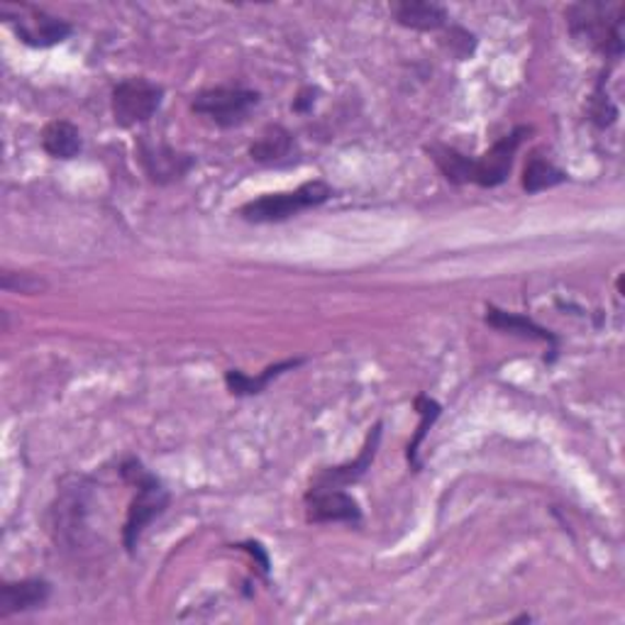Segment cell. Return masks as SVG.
Segmentation results:
<instances>
[{
  "label": "cell",
  "instance_id": "cb8c5ba5",
  "mask_svg": "<svg viewBox=\"0 0 625 625\" xmlns=\"http://www.w3.org/2000/svg\"><path fill=\"white\" fill-rule=\"evenodd\" d=\"M315 91L313 89H303L299 95H296V101H293V111L296 113H309L313 108V103H315Z\"/></svg>",
  "mask_w": 625,
  "mask_h": 625
},
{
  "label": "cell",
  "instance_id": "8992f818",
  "mask_svg": "<svg viewBox=\"0 0 625 625\" xmlns=\"http://www.w3.org/2000/svg\"><path fill=\"white\" fill-rule=\"evenodd\" d=\"M259 103V93L240 86L206 89L194 95L190 111L213 120L218 127H235L247 120L250 111Z\"/></svg>",
  "mask_w": 625,
  "mask_h": 625
},
{
  "label": "cell",
  "instance_id": "ffe728a7",
  "mask_svg": "<svg viewBox=\"0 0 625 625\" xmlns=\"http://www.w3.org/2000/svg\"><path fill=\"white\" fill-rule=\"evenodd\" d=\"M0 283H3V289L10 293H25V296H37L49 289V283L32 271L5 269L3 274H0Z\"/></svg>",
  "mask_w": 625,
  "mask_h": 625
},
{
  "label": "cell",
  "instance_id": "44dd1931",
  "mask_svg": "<svg viewBox=\"0 0 625 625\" xmlns=\"http://www.w3.org/2000/svg\"><path fill=\"white\" fill-rule=\"evenodd\" d=\"M587 113H589V120L594 123L597 127H601V130H606V127H611L618 118V111L613 108V103L609 101V95H606V91H603L601 83H599V89L594 91V95H591Z\"/></svg>",
  "mask_w": 625,
  "mask_h": 625
},
{
  "label": "cell",
  "instance_id": "7402d4cb",
  "mask_svg": "<svg viewBox=\"0 0 625 625\" xmlns=\"http://www.w3.org/2000/svg\"><path fill=\"white\" fill-rule=\"evenodd\" d=\"M444 45L452 51L454 57L460 59H467L474 55L476 49V37L472 32H467L464 27H450L448 35H444Z\"/></svg>",
  "mask_w": 625,
  "mask_h": 625
},
{
  "label": "cell",
  "instance_id": "5bb4252c",
  "mask_svg": "<svg viewBox=\"0 0 625 625\" xmlns=\"http://www.w3.org/2000/svg\"><path fill=\"white\" fill-rule=\"evenodd\" d=\"M303 362H305L303 357H299V359H283V362L269 364L257 377H250L245 372H240V369H230V372H225V384L230 389V394H235V396H257L271 384L274 379L281 377L283 372H291V369L301 367Z\"/></svg>",
  "mask_w": 625,
  "mask_h": 625
},
{
  "label": "cell",
  "instance_id": "9a60e30c",
  "mask_svg": "<svg viewBox=\"0 0 625 625\" xmlns=\"http://www.w3.org/2000/svg\"><path fill=\"white\" fill-rule=\"evenodd\" d=\"M42 150L55 159H69L79 157L83 150V140L77 125H71L69 120H51L42 130Z\"/></svg>",
  "mask_w": 625,
  "mask_h": 625
},
{
  "label": "cell",
  "instance_id": "30bf717a",
  "mask_svg": "<svg viewBox=\"0 0 625 625\" xmlns=\"http://www.w3.org/2000/svg\"><path fill=\"white\" fill-rule=\"evenodd\" d=\"M51 597L47 579H20L0 585V621L45 606Z\"/></svg>",
  "mask_w": 625,
  "mask_h": 625
},
{
  "label": "cell",
  "instance_id": "e0dca14e",
  "mask_svg": "<svg viewBox=\"0 0 625 625\" xmlns=\"http://www.w3.org/2000/svg\"><path fill=\"white\" fill-rule=\"evenodd\" d=\"M569 182V174L563 172V169L555 166L549 162L547 157H543L540 152H533L528 157L525 169H523V190L528 194H540V190L563 186Z\"/></svg>",
  "mask_w": 625,
  "mask_h": 625
},
{
  "label": "cell",
  "instance_id": "ac0fdd59",
  "mask_svg": "<svg viewBox=\"0 0 625 625\" xmlns=\"http://www.w3.org/2000/svg\"><path fill=\"white\" fill-rule=\"evenodd\" d=\"M293 152V135L281 125H269L257 142L250 147V157L259 164H277Z\"/></svg>",
  "mask_w": 625,
  "mask_h": 625
},
{
  "label": "cell",
  "instance_id": "8fae6325",
  "mask_svg": "<svg viewBox=\"0 0 625 625\" xmlns=\"http://www.w3.org/2000/svg\"><path fill=\"white\" fill-rule=\"evenodd\" d=\"M379 442H381V423L372 428V432L367 436V442L362 444L357 458L347 464H340V467H327L323 472H317L313 476V486H333V489H343V486L357 484L362 476L372 470V462L379 452Z\"/></svg>",
  "mask_w": 625,
  "mask_h": 625
},
{
  "label": "cell",
  "instance_id": "3957f363",
  "mask_svg": "<svg viewBox=\"0 0 625 625\" xmlns=\"http://www.w3.org/2000/svg\"><path fill=\"white\" fill-rule=\"evenodd\" d=\"M331 198H333L331 184H325L323 178H313V182H305L296 190L254 198L238 210V216L247 222H257V225H264V222H283L303 213V210L327 204Z\"/></svg>",
  "mask_w": 625,
  "mask_h": 625
},
{
  "label": "cell",
  "instance_id": "2e32d148",
  "mask_svg": "<svg viewBox=\"0 0 625 625\" xmlns=\"http://www.w3.org/2000/svg\"><path fill=\"white\" fill-rule=\"evenodd\" d=\"M426 152L432 162H436V166L440 169L442 176L448 178L450 184H454V186L472 184L474 159H470L467 154H462L460 150H454V147L442 144V142L428 144Z\"/></svg>",
  "mask_w": 625,
  "mask_h": 625
},
{
  "label": "cell",
  "instance_id": "ba28073f",
  "mask_svg": "<svg viewBox=\"0 0 625 625\" xmlns=\"http://www.w3.org/2000/svg\"><path fill=\"white\" fill-rule=\"evenodd\" d=\"M309 523H362V508L343 489L333 486H313L303 496Z\"/></svg>",
  "mask_w": 625,
  "mask_h": 625
},
{
  "label": "cell",
  "instance_id": "52a82bcc",
  "mask_svg": "<svg viewBox=\"0 0 625 625\" xmlns=\"http://www.w3.org/2000/svg\"><path fill=\"white\" fill-rule=\"evenodd\" d=\"M531 132H533V127L518 125L516 130L504 135L501 140L496 142L489 152H484L479 159H474L472 184L482 186V188L501 186L508 178V174H511L518 147L523 144V140Z\"/></svg>",
  "mask_w": 625,
  "mask_h": 625
},
{
  "label": "cell",
  "instance_id": "4fadbf2b",
  "mask_svg": "<svg viewBox=\"0 0 625 625\" xmlns=\"http://www.w3.org/2000/svg\"><path fill=\"white\" fill-rule=\"evenodd\" d=\"M391 13H394L401 27L416 32H438L450 23L448 10L438 3H428V0H404V3H394L391 5Z\"/></svg>",
  "mask_w": 625,
  "mask_h": 625
},
{
  "label": "cell",
  "instance_id": "9c48e42d",
  "mask_svg": "<svg viewBox=\"0 0 625 625\" xmlns=\"http://www.w3.org/2000/svg\"><path fill=\"white\" fill-rule=\"evenodd\" d=\"M137 154H140L144 174L150 176L154 184H162V186L182 182V178L196 164V159L190 154L176 152L174 147H169V144H152L147 140H140Z\"/></svg>",
  "mask_w": 625,
  "mask_h": 625
},
{
  "label": "cell",
  "instance_id": "7c38bea8",
  "mask_svg": "<svg viewBox=\"0 0 625 625\" xmlns=\"http://www.w3.org/2000/svg\"><path fill=\"white\" fill-rule=\"evenodd\" d=\"M486 323L496 331H504V333H513V335H521V337H531V340H540V343H547L549 345V357H545V362L553 364L557 359V349H559V337L547 331L540 323H535L531 315L525 313H511V311H501L496 309V305H486Z\"/></svg>",
  "mask_w": 625,
  "mask_h": 625
},
{
  "label": "cell",
  "instance_id": "277c9868",
  "mask_svg": "<svg viewBox=\"0 0 625 625\" xmlns=\"http://www.w3.org/2000/svg\"><path fill=\"white\" fill-rule=\"evenodd\" d=\"M0 15H3L5 23L15 30L20 42H25L27 47H37V49L55 47L61 45V42H67L73 32L67 20L49 15L47 10L35 5H25V3H20L18 8L3 5L0 8Z\"/></svg>",
  "mask_w": 625,
  "mask_h": 625
},
{
  "label": "cell",
  "instance_id": "603a6c76",
  "mask_svg": "<svg viewBox=\"0 0 625 625\" xmlns=\"http://www.w3.org/2000/svg\"><path fill=\"white\" fill-rule=\"evenodd\" d=\"M238 547L247 549V553H250L254 559H259L262 571H264V575H269V557H267V553H264V547H262L259 543H242V545H238Z\"/></svg>",
  "mask_w": 625,
  "mask_h": 625
},
{
  "label": "cell",
  "instance_id": "6da1fadb",
  "mask_svg": "<svg viewBox=\"0 0 625 625\" xmlns=\"http://www.w3.org/2000/svg\"><path fill=\"white\" fill-rule=\"evenodd\" d=\"M123 479L132 486L135 496L130 501V508H127V518L123 525V545L127 553H135L137 543L144 535L147 528H150L152 521H157L162 516L169 504H172V496H169L166 486L157 479L152 472L144 470L142 462L137 460H127L123 462L120 467Z\"/></svg>",
  "mask_w": 625,
  "mask_h": 625
},
{
  "label": "cell",
  "instance_id": "5b68a950",
  "mask_svg": "<svg viewBox=\"0 0 625 625\" xmlns=\"http://www.w3.org/2000/svg\"><path fill=\"white\" fill-rule=\"evenodd\" d=\"M164 89L142 77L125 79L113 89V118L120 127H135L150 123L162 108Z\"/></svg>",
  "mask_w": 625,
  "mask_h": 625
},
{
  "label": "cell",
  "instance_id": "7a4b0ae2",
  "mask_svg": "<svg viewBox=\"0 0 625 625\" xmlns=\"http://www.w3.org/2000/svg\"><path fill=\"white\" fill-rule=\"evenodd\" d=\"M565 18L571 35L587 39L591 49L611 59L623 55V3H577Z\"/></svg>",
  "mask_w": 625,
  "mask_h": 625
},
{
  "label": "cell",
  "instance_id": "d6986e66",
  "mask_svg": "<svg viewBox=\"0 0 625 625\" xmlns=\"http://www.w3.org/2000/svg\"><path fill=\"white\" fill-rule=\"evenodd\" d=\"M413 406H416V410H418L420 423H418L416 436H413V440L408 442L406 458H408V462H410V467L416 470V472H420V470H423V462H420V458H418L420 444H423V440H426L428 430H430L432 426H436V420L440 418L442 408H440V404H438L436 398H430V396H426V394H418L416 401H413Z\"/></svg>",
  "mask_w": 625,
  "mask_h": 625
}]
</instances>
